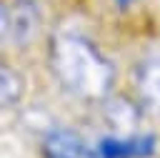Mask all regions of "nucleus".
<instances>
[{
	"mask_svg": "<svg viewBox=\"0 0 160 158\" xmlns=\"http://www.w3.org/2000/svg\"><path fill=\"white\" fill-rule=\"evenodd\" d=\"M48 60L62 90L82 100H100L115 83V68L105 53L80 33H55L50 38Z\"/></svg>",
	"mask_w": 160,
	"mask_h": 158,
	"instance_id": "nucleus-1",
	"label": "nucleus"
},
{
	"mask_svg": "<svg viewBox=\"0 0 160 158\" xmlns=\"http://www.w3.org/2000/svg\"><path fill=\"white\" fill-rule=\"evenodd\" d=\"M40 18L35 0H8L2 5V40L15 48L30 45L40 30Z\"/></svg>",
	"mask_w": 160,
	"mask_h": 158,
	"instance_id": "nucleus-2",
	"label": "nucleus"
},
{
	"mask_svg": "<svg viewBox=\"0 0 160 158\" xmlns=\"http://www.w3.org/2000/svg\"><path fill=\"white\" fill-rule=\"evenodd\" d=\"M98 158H150L155 153V135L128 133V135H102L95 143Z\"/></svg>",
	"mask_w": 160,
	"mask_h": 158,
	"instance_id": "nucleus-3",
	"label": "nucleus"
},
{
	"mask_svg": "<svg viewBox=\"0 0 160 158\" xmlns=\"http://www.w3.org/2000/svg\"><path fill=\"white\" fill-rule=\"evenodd\" d=\"M42 155L45 158H98L95 145L85 143L70 128H52L42 138Z\"/></svg>",
	"mask_w": 160,
	"mask_h": 158,
	"instance_id": "nucleus-4",
	"label": "nucleus"
},
{
	"mask_svg": "<svg viewBox=\"0 0 160 158\" xmlns=\"http://www.w3.org/2000/svg\"><path fill=\"white\" fill-rule=\"evenodd\" d=\"M135 85L148 113L160 120V58H148L140 63Z\"/></svg>",
	"mask_w": 160,
	"mask_h": 158,
	"instance_id": "nucleus-5",
	"label": "nucleus"
},
{
	"mask_svg": "<svg viewBox=\"0 0 160 158\" xmlns=\"http://www.w3.org/2000/svg\"><path fill=\"white\" fill-rule=\"evenodd\" d=\"M0 98H2V105H12V103H20L22 93H25V80L18 70H12L10 65H2L0 70Z\"/></svg>",
	"mask_w": 160,
	"mask_h": 158,
	"instance_id": "nucleus-6",
	"label": "nucleus"
},
{
	"mask_svg": "<svg viewBox=\"0 0 160 158\" xmlns=\"http://www.w3.org/2000/svg\"><path fill=\"white\" fill-rule=\"evenodd\" d=\"M112 3H115V5H120V8H128V5H132L135 0H112Z\"/></svg>",
	"mask_w": 160,
	"mask_h": 158,
	"instance_id": "nucleus-7",
	"label": "nucleus"
}]
</instances>
